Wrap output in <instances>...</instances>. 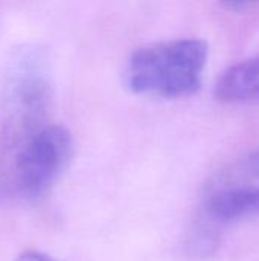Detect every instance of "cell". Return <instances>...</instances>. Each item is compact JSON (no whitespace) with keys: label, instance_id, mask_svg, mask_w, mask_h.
I'll return each mask as SVG.
<instances>
[{"label":"cell","instance_id":"3957f363","mask_svg":"<svg viewBox=\"0 0 259 261\" xmlns=\"http://www.w3.org/2000/svg\"><path fill=\"white\" fill-rule=\"evenodd\" d=\"M72 154V138L63 125H43L23 139L14 159V184L26 197L44 194Z\"/></svg>","mask_w":259,"mask_h":261},{"label":"cell","instance_id":"7a4b0ae2","mask_svg":"<svg viewBox=\"0 0 259 261\" xmlns=\"http://www.w3.org/2000/svg\"><path fill=\"white\" fill-rule=\"evenodd\" d=\"M50 99V69L44 50L37 46L17 49L9 61L6 81L11 136L24 139L43 127Z\"/></svg>","mask_w":259,"mask_h":261},{"label":"cell","instance_id":"277c9868","mask_svg":"<svg viewBox=\"0 0 259 261\" xmlns=\"http://www.w3.org/2000/svg\"><path fill=\"white\" fill-rule=\"evenodd\" d=\"M259 190V150L246 153L218 168L205 184L195 222L220 232L235 220L237 206Z\"/></svg>","mask_w":259,"mask_h":261},{"label":"cell","instance_id":"5b68a950","mask_svg":"<svg viewBox=\"0 0 259 261\" xmlns=\"http://www.w3.org/2000/svg\"><path fill=\"white\" fill-rule=\"evenodd\" d=\"M214 93L218 101L226 104L259 102V54L224 70Z\"/></svg>","mask_w":259,"mask_h":261},{"label":"cell","instance_id":"8992f818","mask_svg":"<svg viewBox=\"0 0 259 261\" xmlns=\"http://www.w3.org/2000/svg\"><path fill=\"white\" fill-rule=\"evenodd\" d=\"M250 214L252 216L259 214V190L241 200V203L238 205V208L235 211V219H241V217H246Z\"/></svg>","mask_w":259,"mask_h":261},{"label":"cell","instance_id":"52a82bcc","mask_svg":"<svg viewBox=\"0 0 259 261\" xmlns=\"http://www.w3.org/2000/svg\"><path fill=\"white\" fill-rule=\"evenodd\" d=\"M17 261H53L52 258H49L47 255L41 254V252H35V251H29V252H24L21 254Z\"/></svg>","mask_w":259,"mask_h":261},{"label":"cell","instance_id":"6da1fadb","mask_svg":"<svg viewBox=\"0 0 259 261\" xmlns=\"http://www.w3.org/2000/svg\"><path fill=\"white\" fill-rule=\"evenodd\" d=\"M208 44L186 38L145 46L133 52L125 81L131 92L163 98L195 93L208 61Z\"/></svg>","mask_w":259,"mask_h":261}]
</instances>
